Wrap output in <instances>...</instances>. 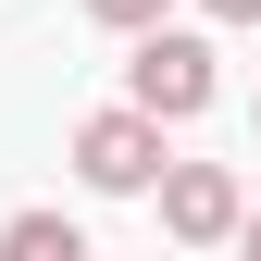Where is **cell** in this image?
Segmentation results:
<instances>
[{
	"instance_id": "1",
	"label": "cell",
	"mask_w": 261,
	"mask_h": 261,
	"mask_svg": "<svg viewBox=\"0 0 261 261\" xmlns=\"http://www.w3.org/2000/svg\"><path fill=\"white\" fill-rule=\"evenodd\" d=\"M212 50L187 38V25H137V62H124V100H137L149 124H187V112H212Z\"/></svg>"
},
{
	"instance_id": "2",
	"label": "cell",
	"mask_w": 261,
	"mask_h": 261,
	"mask_svg": "<svg viewBox=\"0 0 261 261\" xmlns=\"http://www.w3.org/2000/svg\"><path fill=\"white\" fill-rule=\"evenodd\" d=\"M75 174L100 187V199H137V187L162 174V124H149L137 100H124V112H87V124H75Z\"/></svg>"
},
{
	"instance_id": "3",
	"label": "cell",
	"mask_w": 261,
	"mask_h": 261,
	"mask_svg": "<svg viewBox=\"0 0 261 261\" xmlns=\"http://www.w3.org/2000/svg\"><path fill=\"white\" fill-rule=\"evenodd\" d=\"M149 187H162V237H187V249L237 237V174H224V162H174V174H149Z\"/></svg>"
},
{
	"instance_id": "4",
	"label": "cell",
	"mask_w": 261,
	"mask_h": 261,
	"mask_svg": "<svg viewBox=\"0 0 261 261\" xmlns=\"http://www.w3.org/2000/svg\"><path fill=\"white\" fill-rule=\"evenodd\" d=\"M0 249H13V261H75L87 237H75V212H13V224H0Z\"/></svg>"
},
{
	"instance_id": "5",
	"label": "cell",
	"mask_w": 261,
	"mask_h": 261,
	"mask_svg": "<svg viewBox=\"0 0 261 261\" xmlns=\"http://www.w3.org/2000/svg\"><path fill=\"white\" fill-rule=\"evenodd\" d=\"M87 13H100V25H124V38H137V25H162V13H174V0H87Z\"/></svg>"
},
{
	"instance_id": "6",
	"label": "cell",
	"mask_w": 261,
	"mask_h": 261,
	"mask_svg": "<svg viewBox=\"0 0 261 261\" xmlns=\"http://www.w3.org/2000/svg\"><path fill=\"white\" fill-rule=\"evenodd\" d=\"M212 13H224V25H261V0H212Z\"/></svg>"
},
{
	"instance_id": "7",
	"label": "cell",
	"mask_w": 261,
	"mask_h": 261,
	"mask_svg": "<svg viewBox=\"0 0 261 261\" xmlns=\"http://www.w3.org/2000/svg\"><path fill=\"white\" fill-rule=\"evenodd\" d=\"M237 237H249V261H261V224H249V212H237Z\"/></svg>"
}]
</instances>
